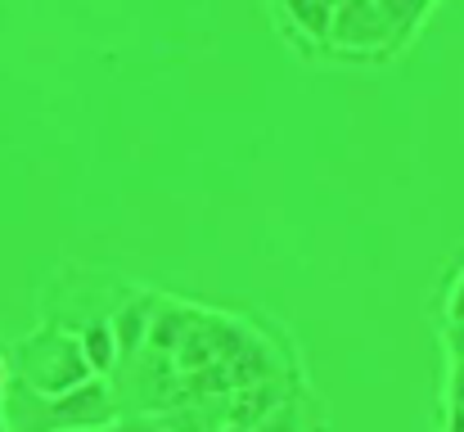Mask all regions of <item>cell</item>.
<instances>
[{
	"label": "cell",
	"mask_w": 464,
	"mask_h": 432,
	"mask_svg": "<svg viewBox=\"0 0 464 432\" xmlns=\"http://www.w3.org/2000/svg\"><path fill=\"white\" fill-rule=\"evenodd\" d=\"M9 374H14V383H23L36 397H63V392L82 388L86 379H95V365L86 360L82 333H68V329L41 320L27 338H18L9 347Z\"/></svg>",
	"instance_id": "cell-1"
},
{
	"label": "cell",
	"mask_w": 464,
	"mask_h": 432,
	"mask_svg": "<svg viewBox=\"0 0 464 432\" xmlns=\"http://www.w3.org/2000/svg\"><path fill=\"white\" fill-rule=\"evenodd\" d=\"M136 288L140 284H127L122 275L104 266H63L41 288V320L68 333H82L91 324H109Z\"/></svg>",
	"instance_id": "cell-2"
},
{
	"label": "cell",
	"mask_w": 464,
	"mask_h": 432,
	"mask_svg": "<svg viewBox=\"0 0 464 432\" xmlns=\"http://www.w3.org/2000/svg\"><path fill=\"white\" fill-rule=\"evenodd\" d=\"M451 320H456V324H464V280H460V288L451 293Z\"/></svg>",
	"instance_id": "cell-3"
},
{
	"label": "cell",
	"mask_w": 464,
	"mask_h": 432,
	"mask_svg": "<svg viewBox=\"0 0 464 432\" xmlns=\"http://www.w3.org/2000/svg\"><path fill=\"white\" fill-rule=\"evenodd\" d=\"M5 392H9V360L0 356V397H5Z\"/></svg>",
	"instance_id": "cell-4"
},
{
	"label": "cell",
	"mask_w": 464,
	"mask_h": 432,
	"mask_svg": "<svg viewBox=\"0 0 464 432\" xmlns=\"http://www.w3.org/2000/svg\"><path fill=\"white\" fill-rule=\"evenodd\" d=\"M221 432H244V428H221Z\"/></svg>",
	"instance_id": "cell-5"
},
{
	"label": "cell",
	"mask_w": 464,
	"mask_h": 432,
	"mask_svg": "<svg viewBox=\"0 0 464 432\" xmlns=\"http://www.w3.org/2000/svg\"><path fill=\"white\" fill-rule=\"evenodd\" d=\"M104 432H109V428H104Z\"/></svg>",
	"instance_id": "cell-6"
}]
</instances>
